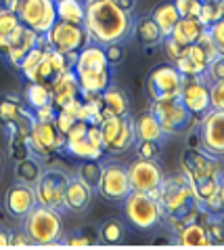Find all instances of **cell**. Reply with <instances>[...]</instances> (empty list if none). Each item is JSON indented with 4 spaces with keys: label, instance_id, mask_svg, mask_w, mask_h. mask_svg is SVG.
<instances>
[{
    "label": "cell",
    "instance_id": "6da1fadb",
    "mask_svg": "<svg viewBox=\"0 0 224 250\" xmlns=\"http://www.w3.org/2000/svg\"><path fill=\"white\" fill-rule=\"evenodd\" d=\"M134 19L128 11L117 6L115 0H93L86 2V17H84V30L88 40L94 44H113L124 42L132 34Z\"/></svg>",
    "mask_w": 224,
    "mask_h": 250
},
{
    "label": "cell",
    "instance_id": "7a4b0ae2",
    "mask_svg": "<svg viewBox=\"0 0 224 250\" xmlns=\"http://www.w3.org/2000/svg\"><path fill=\"white\" fill-rule=\"evenodd\" d=\"M82 93H103L111 84V65L101 44H86L78 53L74 63Z\"/></svg>",
    "mask_w": 224,
    "mask_h": 250
},
{
    "label": "cell",
    "instance_id": "3957f363",
    "mask_svg": "<svg viewBox=\"0 0 224 250\" xmlns=\"http://www.w3.org/2000/svg\"><path fill=\"white\" fill-rule=\"evenodd\" d=\"M23 231L30 235L34 244L53 246L63 238V217L61 210L36 204L23 217Z\"/></svg>",
    "mask_w": 224,
    "mask_h": 250
},
{
    "label": "cell",
    "instance_id": "277c9868",
    "mask_svg": "<svg viewBox=\"0 0 224 250\" xmlns=\"http://www.w3.org/2000/svg\"><path fill=\"white\" fill-rule=\"evenodd\" d=\"M122 204H124L122 206L124 219L134 229H141V231L155 229L164 221V210L159 206L157 198H153L145 191L130 189L128 196L122 200Z\"/></svg>",
    "mask_w": 224,
    "mask_h": 250
},
{
    "label": "cell",
    "instance_id": "5b68a950",
    "mask_svg": "<svg viewBox=\"0 0 224 250\" xmlns=\"http://www.w3.org/2000/svg\"><path fill=\"white\" fill-rule=\"evenodd\" d=\"M99 130L103 137V147L109 154H124L136 143L134 124L130 116H107L99 122Z\"/></svg>",
    "mask_w": 224,
    "mask_h": 250
},
{
    "label": "cell",
    "instance_id": "8992f818",
    "mask_svg": "<svg viewBox=\"0 0 224 250\" xmlns=\"http://www.w3.org/2000/svg\"><path fill=\"white\" fill-rule=\"evenodd\" d=\"M151 112L155 114L159 126L164 130V137L183 135L195 122V116L183 105V101H180L178 97L166 99V101H153Z\"/></svg>",
    "mask_w": 224,
    "mask_h": 250
},
{
    "label": "cell",
    "instance_id": "52a82bcc",
    "mask_svg": "<svg viewBox=\"0 0 224 250\" xmlns=\"http://www.w3.org/2000/svg\"><path fill=\"white\" fill-rule=\"evenodd\" d=\"M157 202L164 210V217L168 214H174L178 210H183L185 206L199 202L193 193L191 183L187 181L185 175H174V177H164L162 185L157 189Z\"/></svg>",
    "mask_w": 224,
    "mask_h": 250
},
{
    "label": "cell",
    "instance_id": "ba28073f",
    "mask_svg": "<svg viewBox=\"0 0 224 250\" xmlns=\"http://www.w3.org/2000/svg\"><path fill=\"white\" fill-rule=\"evenodd\" d=\"M197 143L199 149L207 156L222 160L224 156V112L220 109H207L199 116L197 124Z\"/></svg>",
    "mask_w": 224,
    "mask_h": 250
},
{
    "label": "cell",
    "instance_id": "9c48e42d",
    "mask_svg": "<svg viewBox=\"0 0 224 250\" xmlns=\"http://www.w3.org/2000/svg\"><path fill=\"white\" fill-rule=\"evenodd\" d=\"M44 42L53 51L67 55V53H80L90 40H88V34L84 30V25L59 21L57 19L51 25V30L44 34Z\"/></svg>",
    "mask_w": 224,
    "mask_h": 250
},
{
    "label": "cell",
    "instance_id": "30bf717a",
    "mask_svg": "<svg viewBox=\"0 0 224 250\" xmlns=\"http://www.w3.org/2000/svg\"><path fill=\"white\" fill-rule=\"evenodd\" d=\"M15 13L21 25L30 27L38 36H44L51 30V25L57 21L55 0H19Z\"/></svg>",
    "mask_w": 224,
    "mask_h": 250
},
{
    "label": "cell",
    "instance_id": "8fae6325",
    "mask_svg": "<svg viewBox=\"0 0 224 250\" xmlns=\"http://www.w3.org/2000/svg\"><path fill=\"white\" fill-rule=\"evenodd\" d=\"M27 147H30L32 156H36L44 162L46 158L55 156L57 151L65 147V137L57 130L55 120H36L30 128V135H27Z\"/></svg>",
    "mask_w": 224,
    "mask_h": 250
},
{
    "label": "cell",
    "instance_id": "7c38bea8",
    "mask_svg": "<svg viewBox=\"0 0 224 250\" xmlns=\"http://www.w3.org/2000/svg\"><path fill=\"white\" fill-rule=\"evenodd\" d=\"M180 82H183V76H180V72L174 67V63L155 65L145 80L147 97L151 99V103L174 99V97H178Z\"/></svg>",
    "mask_w": 224,
    "mask_h": 250
},
{
    "label": "cell",
    "instance_id": "4fadbf2b",
    "mask_svg": "<svg viewBox=\"0 0 224 250\" xmlns=\"http://www.w3.org/2000/svg\"><path fill=\"white\" fill-rule=\"evenodd\" d=\"M105 200L109 202H122V200L130 193V181H128V168L122 162H105L101 166V177L99 183L94 187Z\"/></svg>",
    "mask_w": 224,
    "mask_h": 250
},
{
    "label": "cell",
    "instance_id": "5bb4252c",
    "mask_svg": "<svg viewBox=\"0 0 224 250\" xmlns=\"http://www.w3.org/2000/svg\"><path fill=\"white\" fill-rule=\"evenodd\" d=\"M126 168H128L130 189L145 191V193H149V196L157 198V189L164 181V168L159 166L157 160L136 158L134 162L128 164Z\"/></svg>",
    "mask_w": 224,
    "mask_h": 250
},
{
    "label": "cell",
    "instance_id": "9a60e30c",
    "mask_svg": "<svg viewBox=\"0 0 224 250\" xmlns=\"http://www.w3.org/2000/svg\"><path fill=\"white\" fill-rule=\"evenodd\" d=\"M69 181V175L57 168H44L38 181L34 183V193H36V202L42 206L63 210V193Z\"/></svg>",
    "mask_w": 224,
    "mask_h": 250
},
{
    "label": "cell",
    "instance_id": "2e32d148",
    "mask_svg": "<svg viewBox=\"0 0 224 250\" xmlns=\"http://www.w3.org/2000/svg\"><path fill=\"white\" fill-rule=\"evenodd\" d=\"M180 166H183V175L187 177V181L191 183V187L207 177L222 175L220 160L207 156L205 151H201L199 147H188L183 154V158H180Z\"/></svg>",
    "mask_w": 224,
    "mask_h": 250
},
{
    "label": "cell",
    "instance_id": "e0dca14e",
    "mask_svg": "<svg viewBox=\"0 0 224 250\" xmlns=\"http://www.w3.org/2000/svg\"><path fill=\"white\" fill-rule=\"evenodd\" d=\"M178 99L183 101V105L191 112L195 118L204 116L209 109V95H207V82L201 76H183L180 82Z\"/></svg>",
    "mask_w": 224,
    "mask_h": 250
},
{
    "label": "cell",
    "instance_id": "ac0fdd59",
    "mask_svg": "<svg viewBox=\"0 0 224 250\" xmlns=\"http://www.w3.org/2000/svg\"><path fill=\"white\" fill-rule=\"evenodd\" d=\"M63 149L72 158H78V160H101V156L105 154V147H103L99 124H88V130L82 137L67 139Z\"/></svg>",
    "mask_w": 224,
    "mask_h": 250
},
{
    "label": "cell",
    "instance_id": "d6986e66",
    "mask_svg": "<svg viewBox=\"0 0 224 250\" xmlns=\"http://www.w3.org/2000/svg\"><path fill=\"white\" fill-rule=\"evenodd\" d=\"M38 202H36V193H34V185L15 183L4 193V208L15 221H23V217Z\"/></svg>",
    "mask_w": 224,
    "mask_h": 250
},
{
    "label": "cell",
    "instance_id": "ffe728a7",
    "mask_svg": "<svg viewBox=\"0 0 224 250\" xmlns=\"http://www.w3.org/2000/svg\"><path fill=\"white\" fill-rule=\"evenodd\" d=\"M94 189L90 185H86L80 177H69L65 193H63V210H69L74 214L86 212L90 204H93Z\"/></svg>",
    "mask_w": 224,
    "mask_h": 250
},
{
    "label": "cell",
    "instance_id": "44dd1931",
    "mask_svg": "<svg viewBox=\"0 0 224 250\" xmlns=\"http://www.w3.org/2000/svg\"><path fill=\"white\" fill-rule=\"evenodd\" d=\"M80 97H82V88L78 84L74 69H65L51 84V103L55 105V109H65L69 103H74Z\"/></svg>",
    "mask_w": 224,
    "mask_h": 250
},
{
    "label": "cell",
    "instance_id": "7402d4cb",
    "mask_svg": "<svg viewBox=\"0 0 224 250\" xmlns=\"http://www.w3.org/2000/svg\"><path fill=\"white\" fill-rule=\"evenodd\" d=\"M38 40H40V36L36 32H32L30 27H21L19 30V34L15 38L11 40V44H9V48H6V53H4V57H6V61L13 65V67H19V63L23 61V57L27 53L32 51L34 46L38 44Z\"/></svg>",
    "mask_w": 224,
    "mask_h": 250
},
{
    "label": "cell",
    "instance_id": "603a6c76",
    "mask_svg": "<svg viewBox=\"0 0 224 250\" xmlns=\"http://www.w3.org/2000/svg\"><path fill=\"white\" fill-rule=\"evenodd\" d=\"M207 63H209L207 55L201 51V46L197 42H195L191 46H187L183 57H178L174 61V67L180 72V76H201L205 72Z\"/></svg>",
    "mask_w": 224,
    "mask_h": 250
},
{
    "label": "cell",
    "instance_id": "cb8c5ba5",
    "mask_svg": "<svg viewBox=\"0 0 224 250\" xmlns=\"http://www.w3.org/2000/svg\"><path fill=\"white\" fill-rule=\"evenodd\" d=\"M30 112L32 109L21 105L17 97L6 95L4 99H0V128L6 130V133H13L17 128V124Z\"/></svg>",
    "mask_w": 224,
    "mask_h": 250
},
{
    "label": "cell",
    "instance_id": "d4e9b609",
    "mask_svg": "<svg viewBox=\"0 0 224 250\" xmlns=\"http://www.w3.org/2000/svg\"><path fill=\"white\" fill-rule=\"evenodd\" d=\"M101 101H103V118L107 116H126L130 112V99L126 95L124 88L120 86H107L101 93Z\"/></svg>",
    "mask_w": 224,
    "mask_h": 250
},
{
    "label": "cell",
    "instance_id": "484cf974",
    "mask_svg": "<svg viewBox=\"0 0 224 250\" xmlns=\"http://www.w3.org/2000/svg\"><path fill=\"white\" fill-rule=\"evenodd\" d=\"M132 124H134L136 141H162L164 139V130L151 109L141 112L136 116V120H132Z\"/></svg>",
    "mask_w": 224,
    "mask_h": 250
},
{
    "label": "cell",
    "instance_id": "4316f807",
    "mask_svg": "<svg viewBox=\"0 0 224 250\" xmlns=\"http://www.w3.org/2000/svg\"><path fill=\"white\" fill-rule=\"evenodd\" d=\"M204 30L205 27L201 25V21L197 17H180L176 21V25L172 27L170 38L176 40V42L183 44V46H191V44L197 42V38L201 36Z\"/></svg>",
    "mask_w": 224,
    "mask_h": 250
},
{
    "label": "cell",
    "instance_id": "83f0119b",
    "mask_svg": "<svg viewBox=\"0 0 224 250\" xmlns=\"http://www.w3.org/2000/svg\"><path fill=\"white\" fill-rule=\"evenodd\" d=\"M21 27L23 25H21L17 13L9 11L6 6H0V55H2V57L11 44V40L17 36Z\"/></svg>",
    "mask_w": 224,
    "mask_h": 250
},
{
    "label": "cell",
    "instance_id": "f1b7e54d",
    "mask_svg": "<svg viewBox=\"0 0 224 250\" xmlns=\"http://www.w3.org/2000/svg\"><path fill=\"white\" fill-rule=\"evenodd\" d=\"M132 30H134V36L143 46H157V44H162V40H164V34L159 32V27L151 19V15L138 17L136 23L132 25Z\"/></svg>",
    "mask_w": 224,
    "mask_h": 250
},
{
    "label": "cell",
    "instance_id": "f546056e",
    "mask_svg": "<svg viewBox=\"0 0 224 250\" xmlns=\"http://www.w3.org/2000/svg\"><path fill=\"white\" fill-rule=\"evenodd\" d=\"M44 170V164L42 160L36 156H25V158H19L15 160V179L17 183H27V185H34L38 181V177L42 175Z\"/></svg>",
    "mask_w": 224,
    "mask_h": 250
},
{
    "label": "cell",
    "instance_id": "4dcf8cb0",
    "mask_svg": "<svg viewBox=\"0 0 224 250\" xmlns=\"http://www.w3.org/2000/svg\"><path fill=\"white\" fill-rule=\"evenodd\" d=\"M176 240H178L180 246H187V248H205V246H209L205 225L201 223V221H193V223L185 225L176 233Z\"/></svg>",
    "mask_w": 224,
    "mask_h": 250
},
{
    "label": "cell",
    "instance_id": "1f68e13d",
    "mask_svg": "<svg viewBox=\"0 0 224 250\" xmlns=\"http://www.w3.org/2000/svg\"><path fill=\"white\" fill-rule=\"evenodd\" d=\"M55 11H57L59 21L84 25V17H86V2H84V0H57V2H55Z\"/></svg>",
    "mask_w": 224,
    "mask_h": 250
},
{
    "label": "cell",
    "instance_id": "d6a6232c",
    "mask_svg": "<svg viewBox=\"0 0 224 250\" xmlns=\"http://www.w3.org/2000/svg\"><path fill=\"white\" fill-rule=\"evenodd\" d=\"M151 19L155 21V25L159 27V32H162L164 38H166V36H170L172 27L176 25L180 15H178V11H176V6H174V2H162V4H157L155 9H153Z\"/></svg>",
    "mask_w": 224,
    "mask_h": 250
},
{
    "label": "cell",
    "instance_id": "836d02e7",
    "mask_svg": "<svg viewBox=\"0 0 224 250\" xmlns=\"http://www.w3.org/2000/svg\"><path fill=\"white\" fill-rule=\"evenodd\" d=\"M99 238L105 244H122L126 240V225L122 219H107L99 227Z\"/></svg>",
    "mask_w": 224,
    "mask_h": 250
},
{
    "label": "cell",
    "instance_id": "e575fe53",
    "mask_svg": "<svg viewBox=\"0 0 224 250\" xmlns=\"http://www.w3.org/2000/svg\"><path fill=\"white\" fill-rule=\"evenodd\" d=\"M222 17H224V0H205V2H201L197 19L204 27L220 21Z\"/></svg>",
    "mask_w": 224,
    "mask_h": 250
},
{
    "label": "cell",
    "instance_id": "d590c367",
    "mask_svg": "<svg viewBox=\"0 0 224 250\" xmlns=\"http://www.w3.org/2000/svg\"><path fill=\"white\" fill-rule=\"evenodd\" d=\"M25 99H27V107L30 109H38L42 105H48V103H51V88L40 84V82H27Z\"/></svg>",
    "mask_w": 224,
    "mask_h": 250
},
{
    "label": "cell",
    "instance_id": "8d00e7d4",
    "mask_svg": "<svg viewBox=\"0 0 224 250\" xmlns=\"http://www.w3.org/2000/svg\"><path fill=\"white\" fill-rule=\"evenodd\" d=\"M101 162L99 160H84V164L78 168V175L75 177H80L84 183L90 185L94 189L96 183H99V177H101Z\"/></svg>",
    "mask_w": 224,
    "mask_h": 250
},
{
    "label": "cell",
    "instance_id": "74e56055",
    "mask_svg": "<svg viewBox=\"0 0 224 250\" xmlns=\"http://www.w3.org/2000/svg\"><path fill=\"white\" fill-rule=\"evenodd\" d=\"M204 225H205V233H207L209 246H222V240H224V223H222V217H209Z\"/></svg>",
    "mask_w": 224,
    "mask_h": 250
},
{
    "label": "cell",
    "instance_id": "f35d334b",
    "mask_svg": "<svg viewBox=\"0 0 224 250\" xmlns=\"http://www.w3.org/2000/svg\"><path fill=\"white\" fill-rule=\"evenodd\" d=\"M201 208H204L207 214H212V217H222V210H224V185H218V189H216L212 196L201 204Z\"/></svg>",
    "mask_w": 224,
    "mask_h": 250
},
{
    "label": "cell",
    "instance_id": "ab89813d",
    "mask_svg": "<svg viewBox=\"0 0 224 250\" xmlns=\"http://www.w3.org/2000/svg\"><path fill=\"white\" fill-rule=\"evenodd\" d=\"M204 78H205L207 84L209 82H224V57L222 55H218V57L207 63L205 72H204Z\"/></svg>",
    "mask_w": 224,
    "mask_h": 250
},
{
    "label": "cell",
    "instance_id": "60d3db41",
    "mask_svg": "<svg viewBox=\"0 0 224 250\" xmlns=\"http://www.w3.org/2000/svg\"><path fill=\"white\" fill-rule=\"evenodd\" d=\"M207 95H209V109L224 112V82H209Z\"/></svg>",
    "mask_w": 224,
    "mask_h": 250
},
{
    "label": "cell",
    "instance_id": "b9f144b4",
    "mask_svg": "<svg viewBox=\"0 0 224 250\" xmlns=\"http://www.w3.org/2000/svg\"><path fill=\"white\" fill-rule=\"evenodd\" d=\"M159 154H162V145H159V141H136V158L157 160Z\"/></svg>",
    "mask_w": 224,
    "mask_h": 250
},
{
    "label": "cell",
    "instance_id": "7bdbcfd3",
    "mask_svg": "<svg viewBox=\"0 0 224 250\" xmlns=\"http://www.w3.org/2000/svg\"><path fill=\"white\" fill-rule=\"evenodd\" d=\"M103 51H105V57H107V61H109V65H111V67L120 65L122 61L126 59V48H124L122 42L105 44V46H103Z\"/></svg>",
    "mask_w": 224,
    "mask_h": 250
},
{
    "label": "cell",
    "instance_id": "ee69618b",
    "mask_svg": "<svg viewBox=\"0 0 224 250\" xmlns=\"http://www.w3.org/2000/svg\"><path fill=\"white\" fill-rule=\"evenodd\" d=\"M174 6H176L180 17H197L199 15V0H172Z\"/></svg>",
    "mask_w": 224,
    "mask_h": 250
},
{
    "label": "cell",
    "instance_id": "f6af8a7d",
    "mask_svg": "<svg viewBox=\"0 0 224 250\" xmlns=\"http://www.w3.org/2000/svg\"><path fill=\"white\" fill-rule=\"evenodd\" d=\"M162 44H164V51H166V55H168V59L172 61H176L178 57H183L185 55V51H187V46H183V44H178L176 40H172L170 36H166L164 40H162Z\"/></svg>",
    "mask_w": 224,
    "mask_h": 250
},
{
    "label": "cell",
    "instance_id": "bcb514c9",
    "mask_svg": "<svg viewBox=\"0 0 224 250\" xmlns=\"http://www.w3.org/2000/svg\"><path fill=\"white\" fill-rule=\"evenodd\" d=\"M207 34H209V38H212V42L216 44V48H218L220 53H224V21L220 19V21H216L212 25H207L205 27Z\"/></svg>",
    "mask_w": 224,
    "mask_h": 250
},
{
    "label": "cell",
    "instance_id": "7dc6e473",
    "mask_svg": "<svg viewBox=\"0 0 224 250\" xmlns=\"http://www.w3.org/2000/svg\"><path fill=\"white\" fill-rule=\"evenodd\" d=\"M9 246L13 248H30L34 246V242L30 240V235L25 231H9Z\"/></svg>",
    "mask_w": 224,
    "mask_h": 250
},
{
    "label": "cell",
    "instance_id": "c3c4849f",
    "mask_svg": "<svg viewBox=\"0 0 224 250\" xmlns=\"http://www.w3.org/2000/svg\"><path fill=\"white\" fill-rule=\"evenodd\" d=\"M63 244L69 246V248H86V246H90V242H88V238H86V235H84L82 231H78V233H69V235H65Z\"/></svg>",
    "mask_w": 224,
    "mask_h": 250
},
{
    "label": "cell",
    "instance_id": "681fc988",
    "mask_svg": "<svg viewBox=\"0 0 224 250\" xmlns=\"http://www.w3.org/2000/svg\"><path fill=\"white\" fill-rule=\"evenodd\" d=\"M34 112V118L40 122H46V120H55V116H57V109H55L53 103H48V105H42L38 109H32Z\"/></svg>",
    "mask_w": 224,
    "mask_h": 250
},
{
    "label": "cell",
    "instance_id": "f907efd6",
    "mask_svg": "<svg viewBox=\"0 0 224 250\" xmlns=\"http://www.w3.org/2000/svg\"><path fill=\"white\" fill-rule=\"evenodd\" d=\"M115 2H117L120 9L128 11V13H132V9H134V0H115Z\"/></svg>",
    "mask_w": 224,
    "mask_h": 250
},
{
    "label": "cell",
    "instance_id": "816d5d0a",
    "mask_svg": "<svg viewBox=\"0 0 224 250\" xmlns=\"http://www.w3.org/2000/svg\"><path fill=\"white\" fill-rule=\"evenodd\" d=\"M0 248H9V231L0 227Z\"/></svg>",
    "mask_w": 224,
    "mask_h": 250
},
{
    "label": "cell",
    "instance_id": "f5cc1de1",
    "mask_svg": "<svg viewBox=\"0 0 224 250\" xmlns=\"http://www.w3.org/2000/svg\"><path fill=\"white\" fill-rule=\"evenodd\" d=\"M17 2H19V0H4L2 6H6L9 11H17Z\"/></svg>",
    "mask_w": 224,
    "mask_h": 250
},
{
    "label": "cell",
    "instance_id": "db71d44e",
    "mask_svg": "<svg viewBox=\"0 0 224 250\" xmlns=\"http://www.w3.org/2000/svg\"><path fill=\"white\" fill-rule=\"evenodd\" d=\"M0 175H2V156H0Z\"/></svg>",
    "mask_w": 224,
    "mask_h": 250
},
{
    "label": "cell",
    "instance_id": "11a10c76",
    "mask_svg": "<svg viewBox=\"0 0 224 250\" xmlns=\"http://www.w3.org/2000/svg\"><path fill=\"white\" fill-rule=\"evenodd\" d=\"M84 2H93V0H84Z\"/></svg>",
    "mask_w": 224,
    "mask_h": 250
},
{
    "label": "cell",
    "instance_id": "9f6ffc18",
    "mask_svg": "<svg viewBox=\"0 0 224 250\" xmlns=\"http://www.w3.org/2000/svg\"><path fill=\"white\" fill-rule=\"evenodd\" d=\"M199 2H205V0H199Z\"/></svg>",
    "mask_w": 224,
    "mask_h": 250
},
{
    "label": "cell",
    "instance_id": "6f0895ef",
    "mask_svg": "<svg viewBox=\"0 0 224 250\" xmlns=\"http://www.w3.org/2000/svg\"><path fill=\"white\" fill-rule=\"evenodd\" d=\"M55 2H57V0H55Z\"/></svg>",
    "mask_w": 224,
    "mask_h": 250
}]
</instances>
